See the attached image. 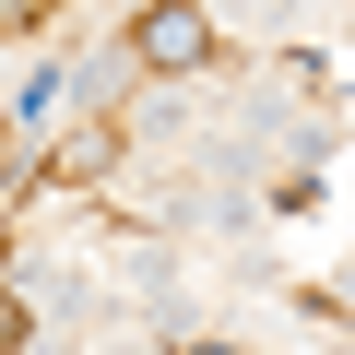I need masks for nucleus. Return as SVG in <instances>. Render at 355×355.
Here are the masks:
<instances>
[{"label": "nucleus", "instance_id": "obj_1", "mask_svg": "<svg viewBox=\"0 0 355 355\" xmlns=\"http://www.w3.org/2000/svg\"><path fill=\"white\" fill-rule=\"evenodd\" d=\"M142 60L154 71H202L214 60V24L190 12V0H166V12H142Z\"/></svg>", "mask_w": 355, "mask_h": 355}]
</instances>
